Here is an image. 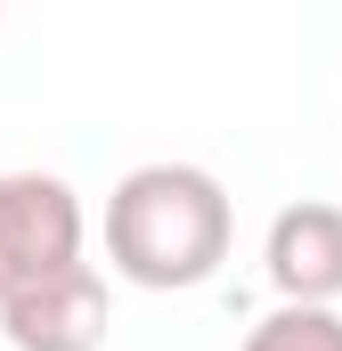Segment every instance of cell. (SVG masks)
<instances>
[{
  "label": "cell",
  "instance_id": "obj_1",
  "mask_svg": "<svg viewBox=\"0 0 342 351\" xmlns=\"http://www.w3.org/2000/svg\"><path fill=\"white\" fill-rule=\"evenodd\" d=\"M237 245V204L204 164H139L106 196V269L139 294H196Z\"/></svg>",
  "mask_w": 342,
  "mask_h": 351
},
{
  "label": "cell",
  "instance_id": "obj_2",
  "mask_svg": "<svg viewBox=\"0 0 342 351\" xmlns=\"http://www.w3.org/2000/svg\"><path fill=\"white\" fill-rule=\"evenodd\" d=\"M90 213L57 172H0V302L82 262Z\"/></svg>",
  "mask_w": 342,
  "mask_h": 351
},
{
  "label": "cell",
  "instance_id": "obj_3",
  "mask_svg": "<svg viewBox=\"0 0 342 351\" xmlns=\"http://www.w3.org/2000/svg\"><path fill=\"white\" fill-rule=\"evenodd\" d=\"M106 327H114V294H106L98 262H74L0 302L8 351H106Z\"/></svg>",
  "mask_w": 342,
  "mask_h": 351
},
{
  "label": "cell",
  "instance_id": "obj_4",
  "mask_svg": "<svg viewBox=\"0 0 342 351\" xmlns=\"http://www.w3.org/2000/svg\"><path fill=\"white\" fill-rule=\"evenodd\" d=\"M261 262H269L277 302L334 311V302H342V204H326V196H302V204H285V213L269 221V245H261Z\"/></svg>",
  "mask_w": 342,
  "mask_h": 351
},
{
  "label": "cell",
  "instance_id": "obj_5",
  "mask_svg": "<svg viewBox=\"0 0 342 351\" xmlns=\"http://www.w3.org/2000/svg\"><path fill=\"white\" fill-rule=\"evenodd\" d=\"M237 351H342V311H302V302H277Z\"/></svg>",
  "mask_w": 342,
  "mask_h": 351
}]
</instances>
